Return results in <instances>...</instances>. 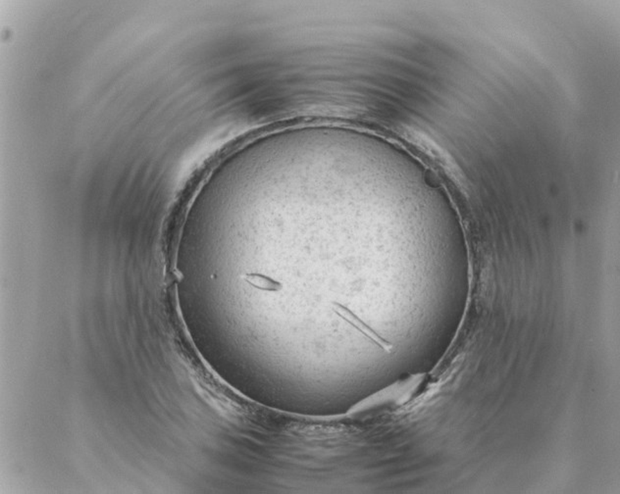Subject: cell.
<instances>
[{"instance_id": "obj_1", "label": "cell", "mask_w": 620, "mask_h": 494, "mask_svg": "<svg viewBox=\"0 0 620 494\" xmlns=\"http://www.w3.org/2000/svg\"><path fill=\"white\" fill-rule=\"evenodd\" d=\"M332 308L333 311L335 312L338 316L344 319L345 322L349 323L350 325H352L356 330L361 332L366 339L372 342L376 346L379 347V349L386 352L393 351L392 344H390V342H388V340H386L384 337L378 335L373 328L369 327L368 324L364 323L361 319H359V317L354 313V312L350 311V309L347 308L344 305L334 302Z\"/></svg>"}, {"instance_id": "obj_2", "label": "cell", "mask_w": 620, "mask_h": 494, "mask_svg": "<svg viewBox=\"0 0 620 494\" xmlns=\"http://www.w3.org/2000/svg\"><path fill=\"white\" fill-rule=\"evenodd\" d=\"M245 281L252 287L264 292H278L282 288L280 283L260 274H248L245 276Z\"/></svg>"}]
</instances>
